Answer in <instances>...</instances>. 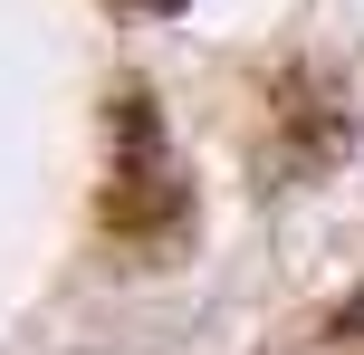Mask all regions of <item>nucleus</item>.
I'll return each mask as SVG.
<instances>
[{
    "instance_id": "f03ea898",
    "label": "nucleus",
    "mask_w": 364,
    "mask_h": 355,
    "mask_svg": "<svg viewBox=\"0 0 364 355\" xmlns=\"http://www.w3.org/2000/svg\"><path fill=\"white\" fill-rule=\"evenodd\" d=\"M269 134H259V154H269V173H316V164H336L346 154V134H355V115H346V87H336L326 68H278L269 77Z\"/></svg>"
},
{
    "instance_id": "f257e3e1",
    "label": "nucleus",
    "mask_w": 364,
    "mask_h": 355,
    "mask_svg": "<svg viewBox=\"0 0 364 355\" xmlns=\"http://www.w3.org/2000/svg\"><path fill=\"white\" fill-rule=\"evenodd\" d=\"M96 221L125 250H144V260H164V250L192 240V183L173 164L164 106H154L144 77H125L106 96V192H96Z\"/></svg>"
},
{
    "instance_id": "7ed1b4c3",
    "label": "nucleus",
    "mask_w": 364,
    "mask_h": 355,
    "mask_svg": "<svg viewBox=\"0 0 364 355\" xmlns=\"http://www.w3.org/2000/svg\"><path fill=\"white\" fill-rule=\"evenodd\" d=\"M326 337H364V288H355V298H346V307L326 317Z\"/></svg>"
},
{
    "instance_id": "20e7f679",
    "label": "nucleus",
    "mask_w": 364,
    "mask_h": 355,
    "mask_svg": "<svg viewBox=\"0 0 364 355\" xmlns=\"http://www.w3.org/2000/svg\"><path fill=\"white\" fill-rule=\"evenodd\" d=\"M125 10H182V0H125Z\"/></svg>"
}]
</instances>
